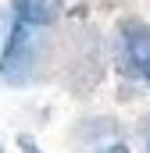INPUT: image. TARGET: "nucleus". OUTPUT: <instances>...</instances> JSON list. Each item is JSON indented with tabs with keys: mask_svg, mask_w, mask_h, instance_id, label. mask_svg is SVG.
I'll return each mask as SVG.
<instances>
[{
	"mask_svg": "<svg viewBox=\"0 0 150 153\" xmlns=\"http://www.w3.org/2000/svg\"><path fill=\"white\" fill-rule=\"evenodd\" d=\"M39 50H43V36L36 29L14 22L11 14L0 18V78L11 85H25L36 78L39 68Z\"/></svg>",
	"mask_w": 150,
	"mask_h": 153,
	"instance_id": "1",
	"label": "nucleus"
},
{
	"mask_svg": "<svg viewBox=\"0 0 150 153\" xmlns=\"http://www.w3.org/2000/svg\"><path fill=\"white\" fill-rule=\"evenodd\" d=\"M118 50H122V64L136 78L150 82V25L140 18H125L118 29Z\"/></svg>",
	"mask_w": 150,
	"mask_h": 153,
	"instance_id": "2",
	"label": "nucleus"
},
{
	"mask_svg": "<svg viewBox=\"0 0 150 153\" xmlns=\"http://www.w3.org/2000/svg\"><path fill=\"white\" fill-rule=\"evenodd\" d=\"M61 7H64V0H14L11 4V18L29 25V29H43V25L57 22Z\"/></svg>",
	"mask_w": 150,
	"mask_h": 153,
	"instance_id": "3",
	"label": "nucleus"
},
{
	"mask_svg": "<svg viewBox=\"0 0 150 153\" xmlns=\"http://www.w3.org/2000/svg\"><path fill=\"white\" fill-rule=\"evenodd\" d=\"M18 146H22V153H39V146H36L32 135H18Z\"/></svg>",
	"mask_w": 150,
	"mask_h": 153,
	"instance_id": "4",
	"label": "nucleus"
},
{
	"mask_svg": "<svg viewBox=\"0 0 150 153\" xmlns=\"http://www.w3.org/2000/svg\"><path fill=\"white\" fill-rule=\"evenodd\" d=\"M143 153H150V135H147V143H143Z\"/></svg>",
	"mask_w": 150,
	"mask_h": 153,
	"instance_id": "5",
	"label": "nucleus"
}]
</instances>
